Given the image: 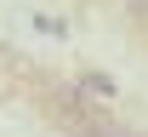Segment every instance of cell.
I'll use <instances>...</instances> for the list:
<instances>
[{
    "label": "cell",
    "mask_w": 148,
    "mask_h": 137,
    "mask_svg": "<svg viewBox=\"0 0 148 137\" xmlns=\"http://www.w3.org/2000/svg\"><path fill=\"white\" fill-rule=\"evenodd\" d=\"M80 92H91V97H114V80L91 69V74H80Z\"/></svg>",
    "instance_id": "6da1fadb"
},
{
    "label": "cell",
    "mask_w": 148,
    "mask_h": 137,
    "mask_svg": "<svg viewBox=\"0 0 148 137\" xmlns=\"http://www.w3.org/2000/svg\"><path fill=\"white\" fill-rule=\"evenodd\" d=\"M86 137H131V131H114V126H91Z\"/></svg>",
    "instance_id": "7a4b0ae2"
},
{
    "label": "cell",
    "mask_w": 148,
    "mask_h": 137,
    "mask_svg": "<svg viewBox=\"0 0 148 137\" xmlns=\"http://www.w3.org/2000/svg\"><path fill=\"white\" fill-rule=\"evenodd\" d=\"M125 6H148V0H125Z\"/></svg>",
    "instance_id": "3957f363"
}]
</instances>
